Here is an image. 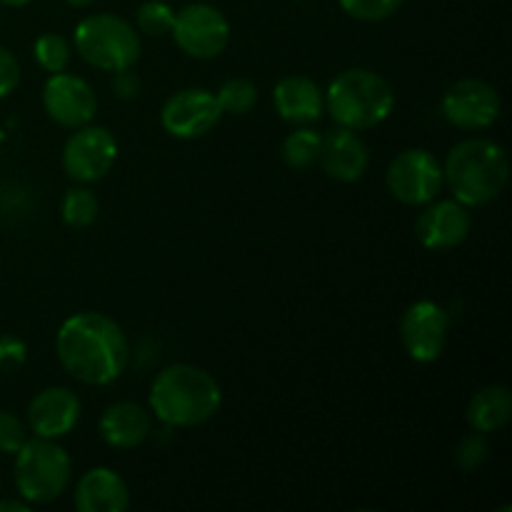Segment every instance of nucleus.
I'll return each mask as SVG.
<instances>
[{
  "label": "nucleus",
  "mask_w": 512,
  "mask_h": 512,
  "mask_svg": "<svg viewBox=\"0 0 512 512\" xmlns=\"http://www.w3.org/2000/svg\"><path fill=\"white\" fill-rule=\"evenodd\" d=\"M55 355L65 373L83 385L115 383L130 363L125 330L105 313L83 310L65 320L55 335Z\"/></svg>",
  "instance_id": "nucleus-1"
},
{
  "label": "nucleus",
  "mask_w": 512,
  "mask_h": 512,
  "mask_svg": "<svg viewBox=\"0 0 512 512\" xmlns=\"http://www.w3.org/2000/svg\"><path fill=\"white\" fill-rule=\"evenodd\" d=\"M150 413L165 428H198L218 415L223 388L208 370L190 363H173L150 383Z\"/></svg>",
  "instance_id": "nucleus-2"
},
{
  "label": "nucleus",
  "mask_w": 512,
  "mask_h": 512,
  "mask_svg": "<svg viewBox=\"0 0 512 512\" xmlns=\"http://www.w3.org/2000/svg\"><path fill=\"white\" fill-rule=\"evenodd\" d=\"M443 178L458 203L465 208H483L493 203L508 185V153L490 138L463 140L445 158Z\"/></svg>",
  "instance_id": "nucleus-3"
},
{
  "label": "nucleus",
  "mask_w": 512,
  "mask_h": 512,
  "mask_svg": "<svg viewBox=\"0 0 512 512\" xmlns=\"http://www.w3.org/2000/svg\"><path fill=\"white\" fill-rule=\"evenodd\" d=\"M395 108L393 85L368 68H350L335 75L325 90V113L338 128L373 130L390 118Z\"/></svg>",
  "instance_id": "nucleus-4"
},
{
  "label": "nucleus",
  "mask_w": 512,
  "mask_h": 512,
  "mask_svg": "<svg viewBox=\"0 0 512 512\" xmlns=\"http://www.w3.org/2000/svg\"><path fill=\"white\" fill-rule=\"evenodd\" d=\"M73 48L90 68L103 73L133 68L143 53L138 28L120 15L98 13L88 15L75 25Z\"/></svg>",
  "instance_id": "nucleus-5"
},
{
  "label": "nucleus",
  "mask_w": 512,
  "mask_h": 512,
  "mask_svg": "<svg viewBox=\"0 0 512 512\" xmlns=\"http://www.w3.org/2000/svg\"><path fill=\"white\" fill-rule=\"evenodd\" d=\"M73 463L58 440H25L15 453V488L30 505H48L68 490Z\"/></svg>",
  "instance_id": "nucleus-6"
},
{
  "label": "nucleus",
  "mask_w": 512,
  "mask_h": 512,
  "mask_svg": "<svg viewBox=\"0 0 512 512\" xmlns=\"http://www.w3.org/2000/svg\"><path fill=\"white\" fill-rule=\"evenodd\" d=\"M385 185L398 203L423 208L443 190V163L425 148H408L393 158L385 173Z\"/></svg>",
  "instance_id": "nucleus-7"
},
{
  "label": "nucleus",
  "mask_w": 512,
  "mask_h": 512,
  "mask_svg": "<svg viewBox=\"0 0 512 512\" xmlns=\"http://www.w3.org/2000/svg\"><path fill=\"white\" fill-rule=\"evenodd\" d=\"M118 160V140L103 125H83L63 145V170L70 180L90 185L103 180Z\"/></svg>",
  "instance_id": "nucleus-8"
},
{
  "label": "nucleus",
  "mask_w": 512,
  "mask_h": 512,
  "mask_svg": "<svg viewBox=\"0 0 512 512\" xmlns=\"http://www.w3.org/2000/svg\"><path fill=\"white\" fill-rule=\"evenodd\" d=\"M175 45L195 60H213L225 53L230 43V23L215 5L193 3L175 13Z\"/></svg>",
  "instance_id": "nucleus-9"
},
{
  "label": "nucleus",
  "mask_w": 512,
  "mask_h": 512,
  "mask_svg": "<svg viewBox=\"0 0 512 512\" xmlns=\"http://www.w3.org/2000/svg\"><path fill=\"white\" fill-rule=\"evenodd\" d=\"M503 100L490 83L478 78H465L450 85L440 100V113L458 130H488L498 123Z\"/></svg>",
  "instance_id": "nucleus-10"
},
{
  "label": "nucleus",
  "mask_w": 512,
  "mask_h": 512,
  "mask_svg": "<svg viewBox=\"0 0 512 512\" xmlns=\"http://www.w3.org/2000/svg\"><path fill=\"white\" fill-rule=\"evenodd\" d=\"M450 313L435 300H415L400 318V340L410 360L435 363L448 345Z\"/></svg>",
  "instance_id": "nucleus-11"
},
{
  "label": "nucleus",
  "mask_w": 512,
  "mask_h": 512,
  "mask_svg": "<svg viewBox=\"0 0 512 512\" xmlns=\"http://www.w3.org/2000/svg\"><path fill=\"white\" fill-rule=\"evenodd\" d=\"M223 115L215 93L205 88H185L165 100L160 108V125L178 140H198L208 135Z\"/></svg>",
  "instance_id": "nucleus-12"
},
{
  "label": "nucleus",
  "mask_w": 512,
  "mask_h": 512,
  "mask_svg": "<svg viewBox=\"0 0 512 512\" xmlns=\"http://www.w3.org/2000/svg\"><path fill=\"white\" fill-rule=\"evenodd\" d=\"M43 108L48 118L60 128L75 130L93 123L95 113H98V95L88 80L63 70L45 80Z\"/></svg>",
  "instance_id": "nucleus-13"
},
{
  "label": "nucleus",
  "mask_w": 512,
  "mask_h": 512,
  "mask_svg": "<svg viewBox=\"0 0 512 512\" xmlns=\"http://www.w3.org/2000/svg\"><path fill=\"white\" fill-rule=\"evenodd\" d=\"M473 230L470 208L458 200H433L423 205L415 220V238L425 250H453L468 240Z\"/></svg>",
  "instance_id": "nucleus-14"
},
{
  "label": "nucleus",
  "mask_w": 512,
  "mask_h": 512,
  "mask_svg": "<svg viewBox=\"0 0 512 512\" xmlns=\"http://www.w3.org/2000/svg\"><path fill=\"white\" fill-rule=\"evenodd\" d=\"M83 405L70 388L53 385L45 388L30 400L28 405V430L35 438L60 440L75 430L80 423Z\"/></svg>",
  "instance_id": "nucleus-15"
},
{
  "label": "nucleus",
  "mask_w": 512,
  "mask_h": 512,
  "mask_svg": "<svg viewBox=\"0 0 512 512\" xmlns=\"http://www.w3.org/2000/svg\"><path fill=\"white\" fill-rule=\"evenodd\" d=\"M318 163L338 183H358L370 165V150L355 130L335 128L323 135Z\"/></svg>",
  "instance_id": "nucleus-16"
},
{
  "label": "nucleus",
  "mask_w": 512,
  "mask_h": 512,
  "mask_svg": "<svg viewBox=\"0 0 512 512\" xmlns=\"http://www.w3.org/2000/svg\"><path fill=\"white\" fill-rule=\"evenodd\" d=\"M273 103L290 125H313L325 113V90L308 75H285L275 83Z\"/></svg>",
  "instance_id": "nucleus-17"
},
{
  "label": "nucleus",
  "mask_w": 512,
  "mask_h": 512,
  "mask_svg": "<svg viewBox=\"0 0 512 512\" xmlns=\"http://www.w3.org/2000/svg\"><path fill=\"white\" fill-rule=\"evenodd\" d=\"M98 430L108 448L133 450L143 445L153 433V415L143 405L120 400V403L105 408V413L100 415Z\"/></svg>",
  "instance_id": "nucleus-18"
},
{
  "label": "nucleus",
  "mask_w": 512,
  "mask_h": 512,
  "mask_svg": "<svg viewBox=\"0 0 512 512\" xmlns=\"http://www.w3.org/2000/svg\"><path fill=\"white\" fill-rule=\"evenodd\" d=\"M78 512H125L130 505L128 483L110 468H90L75 485Z\"/></svg>",
  "instance_id": "nucleus-19"
},
{
  "label": "nucleus",
  "mask_w": 512,
  "mask_h": 512,
  "mask_svg": "<svg viewBox=\"0 0 512 512\" xmlns=\"http://www.w3.org/2000/svg\"><path fill=\"white\" fill-rule=\"evenodd\" d=\"M465 418L478 433H498L512 420V393L505 385H485L468 403Z\"/></svg>",
  "instance_id": "nucleus-20"
},
{
  "label": "nucleus",
  "mask_w": 512,
  "mask_h": 512,
  "mask_svg": "<svg viewBox=\"0 0 512 512\" xmlns=\"http://www.w3.org/2000/svg\"><path fill=\"white\" fill-rule=\"evenodd\" d=\"M323 135L315 133L310 125H298V130L283 140V163L293 170H308L318 163Z\"/></svg>",
  "instance_id": "nucleus-21"
},
{
  "label": "nucleus",
  "mask_w": 512,
  "mask_h": 512,
  "mask_svg": "<svg viewBox=\"0 0 512 512\" xmlns=\"http://www.w3.org/2000/svg\"><path fill=\"white\" fill-rule=\"evenodd\" d=\"M98 210L100 205L93 190L80 185V188H70L65 193L63 203H60V218H63V223L68 228L83 230L90 228L98 220Z\"/></svg>",
  "instance_id": "nucleus-22"
},
{
  "label": "nucleus",
  "mask_w": 512,
  "mask_h": 512,
  "mask_svg": "<svg viewBox=\"0 0 512 512\" xmlns=\"http://www.w3.org/2000/svg\"><path fill=\"white\" fill-rule=\"evenodd\" d=\"M35 63L45 70V73H63L68 70L70 60H73V45L65 35L60 33H43L33 43Z\"/></svg>",
  "instance_id": "nucleus-23"
},
{
  "label": "nucleus",
  "mask_w": 512,
  "mask_h": 512,
  "mask_svg": "<svg viewBox=\"0 0 512 512\" xmlns=\"http://www.w3.org/2000/svg\"><path fill=\"white\" fill-rule=\"evenodd\" d=\"M215 98H218L223 113L245 115L255 108V103H258V88H255L253 80L248 78H230L220 85Z\"/></svg>",
  "instance_id": "nucleus-24"
},
{
  "label": "nucleus",
  "mask_w": 512,
  "mask_h": 512,
  "mask_svg": "<svg viewBox=\"0 0 512 512\" xmlns=\"http://www.w3.org/2000/svg\"><path fill=\"white\" fill-rule=\"evenodd\" d=\"M175 23V13L165 0H145L135 13V25L140 33L150 35V38H163L170 35Z\"/></svg>",
  "instance_id": "nucleus-25"
},
{
  "label": "nucleus",
  "mask_w": 512,
  "mask_h": 512,
  "mask_svg": "<svg viewBox=\"0 0 512 512\" xmlns=\"http://www.w3.org/2000/svg\"><path fill=\"white\" fill-rule=\"evenodd\" d=\"M340 8L360 23H380L403 8L405 0H338Z\"/></svg>",
  "instance_id": "nucleus-26"
},
{
  "label": "nucleus",
  "mask_w": 512,
  "mask_h": 512,
  "mask_svg": "<svg viewBox=\"0 0 512 512\" xmlns=\"http://www.w3.org/2000/svg\"><path fill=\"white\" fill-rule=\"evenodd\" d=\"M488 455H490L488 438H485V433L473 430V433L465 435V438L460 440L458 450H455V463H458V468L465 470V473H473V470H478L480 465H485Z\"/></svg>",
  "instance_id": "nucleus-27"
},
{
  "label": "nucleus",
  "mask_w": 512,
  "mask_h": 512,
  "mask_svg": "<svg viewBox=\"0 0 512 512\" xmlns=\"http://www.w3.org/2000/svg\"><path fill=\"white\" fill-rule=\"evenodd\" d=\"M28 440V425L18 415L0 410V455H15Z\"/></svg>",
  "instance_id": "nucleus-28"
},
{
  "label": "nucleus",
  "mask_w": 512,
  "mask_h": 512,
  "mask_svg": "<svg viewBox=\"0 0 512 512\" xmlns=\"http://www.w3.org/2000/svg\"><path fill=\"white\" fill-rule=\"evenodd\" d=\"M28 360V345L15 335H0V373H15Z\"/></svg>",
  "instance_id": "nucleus-29"
},
{
  "label": "nucleus",
  "mask_w": 512,
  "mask_h": 512,
  "mask_svg": "<svg viewBox=\"0 0 512 512\" xmlns=\"http://www.w3.org/2000/svg\"><path fill=\"white\" fill-rule=\"evenodd\" d=\"M20 85V63L8 48L0 45V100L8 98L10 93H15V88Z\"/></svg>",
  "instance_id": "nucleus-30"
},
{
  "label": "nucleus",
  "mask_w": 512,
  "mask_h": 512,
  "mask_svg": "<svg viewBox=\"0 0 512 512\" xmlns=\"http://www.w3.org/2000/svg\"><path fill=\"white\" fill-rule=\"evenodd\" d=\"M110 90H113L115 98H120V100L138 98V93H140L138 73H133V68H125V70H118V73H113Z\"/></svg>",
  "instance_id": "nucleus-31"
},
{
  "label": "nucleus",
  "mask_w": 512,
  "mask_h": 512,
  "mask_svg": "<svg viewBox=\"0 0 512 512\" xmlns=\"http://www.w3.org/2000/svg\"><path fill=\"white\" fill-rule=\"evenodd\" d=\"M33 505L25 503L23 498L20 500H0V512H28Z\"/></svg>",
  "instance_id": "nucleus-32"
},
{
  "label": "nucleus",
  "mask_w": 512,
  "mask_h": 512,
  "mask_svg": "<svg viewBox=\"0 0 512 512\" xmlns=\"http://www.w3.org/2000/svg\"><path fill=\"white\" fill-rule=\"evenodd\" d=\"M30 0H0V5H5V8H25Z\"/></svg>",
  "instance_id": "nucleus-33"
},
{
  "label": "nucleus",
  "mask_w": 512,
  "mask_h": 512,
  "mask_svg": "<svg viewBox=\"0 0 512 512\" xmlns=\"http://www.w3.org/2000/svg\"><path fill=\"white\" fill-rule=\"evenodd\" d=\"M65 3L70 5V8H90V5L95 3V0H65Z\"/></svg>",
  "instance_id": "nucleus-34"
}]
</instances>
